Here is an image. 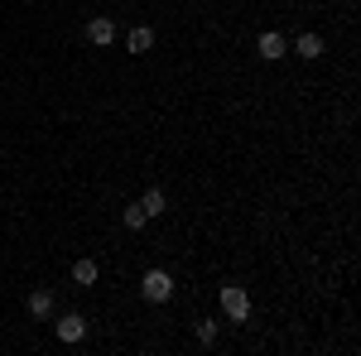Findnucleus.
<instances>
[{
    "instance_id": "1",
    "label": "nucleus",
    "mask_w": 361,
    "mask_h": 356,
    "mask_svg": "<svg viewBox=\"0 0 361 356\" xmlns=\"http://www.w3.org/2000/svg\"><path fill=\"white\" fill-rule=\"evenodd\" d=\"M140 294L149 303H164L169 294H173V279H169L164 270H145V279H140Z\"/></svg>"
},
{
    "instance_id": "2",
    "label": "nucleus",
    "mask_w": 361,
    "mask_h": 356,
    "mask_svg": "<svg viewBox=\"0 0 361 356\" xmlns=\"http://www.w3.org/2000/svg\"><path fill=\"white\" fill-rule=\"evenodd\" d=\"M222 313L241 323V318L250 313V294H246V289H236V284H226V289H222Z\"/></svg>"
},
{
    "instance_id": "3",
    "label": "nucleus",
    "mask_w": 361,
    "mask_h": 356,
    "mask_svg": "<svg viewBox=\"0 0 361 356\" xmlns=\"http://www.w3.org/2000/svg\"><path fill=\"white\" fill-rule=\"evenodd\" d=\"M54 332L63 337V342H82L87 318H82V313H58V318H54Z\"/></svg>"
},
{
    "instance_id": "4",
    "label": "nucleus",
    "mask_w": 361,
    "mask_h": 356,
    "mask_svg": "<svg viewBox=\"0 0 361 356\" xmlns=\"http://www.w3.org/2000/svg\"><path fill=\"white\" fill-rule=\"evenodd\" d=\"M255 54L265 58V63H279V58L289 54V39H284V34H275V29H270V34H260V44H255Z\"/></svg>"
},
{
    "instance_id": "5",
    "label": "nucleus",
    "mask_w": 361,
    "mask_h": 356,
    "mask_svg": "<svg viewBox=\"0 0 361 356\" xmlns=\"http://www.w3.org/2000/svg\"><path fill=\"white\" fill-rule=\"evenodd\" d=\"M54 289H34L29 294V318H54Z\"/></svg>"
},
{
    "instance_id": "6",
    "label": "nucleus",
    "mask_w": 361,
    "mask_h": 356,
    "mask_svg": "<svg viewBox=\"0 0 361 356\" xmlns=\"http://www.w3.org/2000/svg\"><path fill=\"white\" fill-rule=\"evenodd\" d=\"M87 39H92L97 49H106V44L116 39V25L111 20H87Z\"/></svg>"
},
{
    "instance_id": "7",
    "label": "nucleus",
    "mask_w": 361,
    "mask_h": 356,
    "mask_svg": "<svg viewBox=\"0 0 361 356\" xmlns=\"http://www.w3.org/2000/svg\"><path fill=\"white\" fill-rule=\"evenodd\" d=\"M126 44H130V54H149V49H154V29L135 25L130 34H126Z\"/></svg>"
},
{
    "instance_id": "8",
    "label": "nucleus",
    "mask_w": 361,
    "mask_h": 356,
    "mask_svg": "<svg viewBox=\"0 0 361 356\" xmlns=\"http://www.w3.org/2000/svg\"><path fill=\"white\" fill-rule=\"evenodd\" d=\"M294 54H299V58H308V63H313V58H323V34H299Z\"/></svg>"
},
{
    "instance_id": "9",
    "label": "nucleus",
    "mask_w": 361,
    "mask_h": 356,
    "mask_svg": "<svg viewBox=\"0 0 361 356\" xmlns=\"http://www.w3.org/2000/svg\"><path fill=\"white\" fill-rule=\"evenodd\" d=\"M140 207H145V217H164V192L149 188L145 197H140Z\"/></svg>"
},
{
    "instance_id": "10",
    "label": "nucleus",
    "mask_w": 361,
    "mask_h": 356,
    "mask_svg": "<svg viewBox=\"0 0 361 356\" xmlns=\"http://www.w3.org/2000/svg\"><path fill=\"white\" fill-rule=\"evenodd\" d=\"M73 284H97V260H78L73 265Z\"/></svg>"
},
{
    "instance_id": "11",
    "label": "nucleus",
    "mask_w": 361,
    "mask_h": 356,
    "mask_svg": "<svg viewBox=\"0 0 361 356\" xmlns=\"http://www.w3.org/2000/svg\"><path fill=\"white\" fill-rule=\"evenodd\" d=\"M145 207H140V202H130V207H126V226H130V231H140V226H145Z\"/></svg>"
},
{
    "instance_id": "12",
    "label": "nucleus",
    "mask_w": 361,
    "mask_h": 356,
    "mask_svg": "<svg viewBox=\"0 0 361 356\" xmlns=\"http://www.w3.org/2000/svg\"><path fill=\"white\" fill-rule=\"evenodd\" d=\"M197 342H202V347H212V342H217V323H212V318H202V323H197Z\"/></svg>"
}]
</instances>
